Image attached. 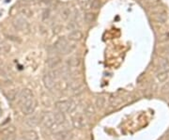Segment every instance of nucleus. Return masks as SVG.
<instances>
[{
    "label": "nucleus",
    "mask_w": 169,
    "mask_h": 140,
    "mask_svg": "<svg viewBox=\"0 0 169 140\" xmlns=\"http://www.w3.org/2000/svg\"><path fill=\"white\" fill-rule=\"evenodd\" d=\"M20 104V109L25 115H31L36 109V100L32 91L28 88L21 90L17 96Z\"/></svg>",
    "instance_id": "1"
},
{
    "label": "nucleus",
    "mask_w": 169,
    "mask_h": 140,
    "mask_svg": "<svg viewBox=\"0 0 169 140\" xmlns=\"http://www.w3.org/2000/svg\"><path fill=\"white\" fill-rule=\"evenodd\" d=\"M54 48L58 55H68L76 49V45L74 43H70L66 38H60L55 43Z\"/></svg>",
    "instance_id": "2"
},
{
    "label": "nucleus",
    "mask_w": 169,
    "mask_h": 140,
    "mask_svg": "<svg viewBox=\"0 0 169 140\" xmlns=\"http://www.w3.org/2000/svg\"><path fill=\"white\" fill-rule=\"evenodd\" d=\"M12 25L17 30H19L23 33H28L30 30V25H29L27 20L23 16H16L13 19Z\"/></svg>",
    "instance_id": "3"
},
{
    "label": "nucleus",
    "mask_w": 169,
    "mask_h": 140,
    "mask_svg": "<svg viewBox=\"0 0 169 140\" xmlns=\"http://www.w3.org/2000/svg\"><path fill=\"white\" fill-rule=\"evenodd\" d=\"M56 108L61 113H71L75 110L76 104L73 101H62L56 104Z\"/></svg>",
    "instance_id": "4"
},
{
    "label": "nucleus",
    "mask_w": 169,
    "mask_h": 140,
    "mask_svg": "<svg viewBox=\"0 0 169 140\" xmlns=\"http://www.w3.org/2000/svg\"><path fill=\"white\" fill-rule=\"evenodd\" d=\"M43 83L45 87H47L48 89H53L56 85V78L48 71L43 76Z\"/></svg>",
    "instance_id": "5"
},
{
    "label": "nucleus",
    "mask_w": 169,
    "mask_h": 140,
    "mask_svg": "<svg viewBox=\"0 0 169 140\" xmlns=\"http://www.w3.org/2000/svg\"><path fill=\"white\" fill-rule=\"evenodd\" d=\"M72 125L75 128H83L87 125V120L85 116L83 115H78L72 120Z\"/></svg>",
    "instance_id": "6"
},
{
    "label": "nucleus",
    "mask_w": 169,
    "mask_h": 140,
    "mask_svg": "<svg viewBox=\"0 0 169 140\" xmlns=\"http://www.w3.org/2000/svg\"><path fill=\"white\" fill-rule=\"evenodd\" d=\"M60 62L61 59L58 57V55H53V56H49V59L47 60V65L50 69H55L58 67Z\"/></svg>",
    "instance_id": "7"
},
{
    "label": "nucleus",
    "mask_w": 169,
    "mask_h": 140,
    "mask_svg": "<svg viewBox=\"0 0 169 140\" xmlns=\"http://www.w3.org/2000/svg\"><path fill=\"white\" fill-rule=\"evenodd\" d=\"M158 72H169V59L166 58L161 59L158 64Z\"/></svg>",
    "instance_id": "8"
},
{
    "label": "nucleus",
    "mask_w": 169,
    "mask_h": 140,
    "mask_svg": "<svg viewBox=\"0 0 169 140\" xmlns=\"http://www.w3.org/2000/svg\"><path fill=\"white\" fill-rule=\"evenodd\" d=\"M82 38H83V33L79 29L70 31V33H69V39L70 41L76 42V41H80Z\"/></svg>",
    "instance_id": "9"
},
{
    "label": "nucleus",
    "mask_w": 169,
    "mask_h": 140,
    "mask_svg": "<svg viewBox=\"0 0 169 140\" xmlns=\"http://www.w3.org/2000/svg\"><path fill=\"white\" fill-rule=\"evenodd\" d=\"M67 63L70 68H77L81 65V59L78 57H71L68 59Z\"/></svg>",
    "instance_id": "10"
},
{
    "label": "nucleus",
    "mask_w": 169,
    "mask_h": 140,
    "mask_svg": "<svg viewBox=\"0 0 169 140\" xmlns=\"http://www.w3.org/2000/svg\"><path fill=\"white\" fill-rule=\"evenodd\" d=\"M19 140H38V136L35 132L28 131V132H25L23 136H21Z\"/></svg>",
    "instance_id": "11"
},
{
    "label": "nucleus",
    "mask_w": 169,
    "mask_h": 140,
    "mask_svg": "<svg viewBox=\"0 0 169 140\" xmlns=\"http://www.w3.org/2000/svg\"><path fill=\"white\" fill-rule=\"evenodd\" d=\"M70 134L68 130H63L55 134V137L56 140H68L70 138Z\"/></svg>",
    "instance_id": "12"
},
{
    "label": "nucleus",
    "mask_w": 169,
    "mask_h": 140,
    "mask_svg": "<svg viewBox=\"0 0 169 140\" xmlns=\"http://www.w3.org/2000/svg\"><path fill=\"white\" fill-rule=\"evenodd\" d=\"M154 18H155L156 22H158L159 24H165L167 20V16L165 11H158L155 14Z\"/></svg>",
    "instance_id": "13"
},
{
    "label": "nucleus",
    "mask_w": 169,
    "mask_h": 140,
    "mask_svg": "<svg viewBox=\"0 0 169 140\" xmlns=\"http://www.w3.org/2000/svg\"><path fill=\"white\" fill-rule=\"evenodd\" d=\"M84 20H85L86 24L90 25V24L95 22V20H96V14L93 13V12H87L85 14V16H84Z\"/></svg>",
    "instance_id": "14"
},
{
    "label": "nucleus",
    "mask_w": 169,
    "mask_h": 140,
    "mask_svg": "<svg viewBox=\"0 0 169 140\" xmlns=\"http://www.w3.org/2000/svg\"><path fill=\"white\" fill-rule=\"evenodd\" d=\"M105 104H106V99H105V97L100 96V97L97 98V100H96V106H97L99 109H103V108L104 107Z\"/></svg>",
    "instance_id": "15"
},
{
    "label": "nucleus",
    "mask_w": 169,
    "mask_h": 140,
    "mask_svg": "<svg viewBox=\"0 0 169 140\" xmlns=\"http://www.w3.org/2000/svg\"><path fill=\"white\" fill-rule=\"evenodd\" d=\"M70 14H71V12H70V9L69 8H62L61 12H60V16H61V18H62L63 20L69 19L70 16Z\"/></svg>",
    "instance_id": "16"
},
{
    "label": "nucleus",
    "mask_w": 169,
    "mask_h": 140,
    "mask_svg": "<svg viewBox=\"0 0 169 140\" xmlns=\"http://www.w3.org/2000/svg\"><path fill=\"white\" fill-rule=\"evenodd\" d=\"M78 22L77 21H74V20H72L71 22H70L69 24H68V25H67V28H68V30L69 31H72V30H76V29H79L78 28Z\"/></svg>",
    "instance_id": "17"
},
{
    "label": "nucleus",
    "mask_w": 169,
    "mask_h": 140,
    "mask_svg": "<svg viewBox=\"0 0 169 140\" xmlns=\"http://www.w3.org/2000/svg\"><path fill=\"white\" fill-rule=\"evenodd\" d=\"M102 5H103V3H102L101 0H92L91 4H90V8L93 10H97V9H99L102 7Z\"/></svg>",
    "instance_id": "18"
},
{
    "label": "nucleus",
    "mask_w": 169,
    "mask_h": 140,
    "mask_svg": "<svg viewBox=\"0 0 169 140\" xmlns=\"http://www.w3.org/2000/svg\"><path fill=\"white\" fill-rule=\"evenodd\" d=\"M20 12L22 13V15H25L26 17H30L32 15V11L28 7H22L20 8Z\"/></svg>",
    "instance_id": "19"
},
{
    "label": "nucleus",
    "mask_w": 169,
    "mask_h": 140,
    "mask_svg": "<svg viewBox=\"0 0 169 140\" xmlns=\"http://www.w3.org/2000/svg\"><path fill=\"white\" fill-rule=\"evenodd\" d=\"M122 103V99L120 97H113L110 99V104L113 106H118Z\"/></svg>",
    "instance_id": "20"
},
{
    "label": "nucleus",
    "mask_w": 169,
    "mask_h": 140,
    "mask_svg": "<svg viewBox=\"0 0 169 140\" xmlns=\"http://www.w3.org/2000/svg\"><path fill=\"white\" fill-rule=\"evenodd\" d=\"M168 73H166V72H158L157 73V78L160 82H165L166 79H167V75Z\"/></svg>",
    "instance_id": "21"
},
{
    "label": "nucleus",
    "mask_w": 169,
    "mask_h": 140,
    "mask_svg": "<svg viewBox=\"0 0 169 140\" xmlns=\"http://www.w3.org/2000/svg\"><path fill=\"white\" fill-rule=\"evenodd\" d=\"M10 48L8 47V44H6L5 42H3L2 41H0V53L1 52H8Z\"/></svg>",
    "instance_id": "22"
},
{
    "label": "nucleus",
    "mask_w": 169,
    "mask_h": 140,
    "mask_svg": "<svg viewBox=\"0 0 169 140\" xmlns=\"http://www.w3.org/2000/svg\"><path fill=\"white\" fill-rule=\"evenodd\" d=\"M145 3L149 7H155L160 3V0H145Z\"/></svg>",
    "instance_id": "23"
},
{
    "label": "nucleus",
    "mask_w": 169,
    "mask_h": 140,
    "mask_svg": "<svg viewBox=\"0 0 169 140\" xmlns=\"http://www.w3.org/2000/svg\"><path fill=\"white\" fill-rule=\"evenodd\" d=\"M94 113V108L92 105H87V108H86V115H88V116H91L93 115Z\"/></svg>",
    "instance_id": "24"
},
{
    "label": "nucleus",
    "mask_w": 169,
    "mask_h": 140,
    "mask_svg": "<svg viewBox=\"0 0 169 140\" xmlns=\"http://www.w3.org/2000/svg\"><path fill=\"white\" fill-rule=\"evenodd\" d=\"M50 16H51L50 9H46V10H44V12H43V14H42V19H43L44 21H46V20H48V19L50 18Z\"/></svg>",
    "instance_id": "25"
},
{
    "label": "nucleus",
    "mask_w": 169,
    "mask_h": 140,
    "mask_svg": "<svg viewBox=\"0 0 169 140\" xmlns=\"http://www.w3.org/2000/svg\"><path fill=\"white\" fill-rule=\"evenodd\" d=\"M162 90H163L164 93H169V82L168 83H166V84L163 87Z\"/></svg>",
    "instance_id": "26"
},
{
    "label": "nucleus",
    "mask_w": 169,
    "mask_h": 140,
    "mask_svg": "<svg viewBox=\"0 0 169 140\" xmlns=\"http://www.w3.org/2000/svg\"><path fill=\"white\" fill-rule=\"evenodd\" d=\"M7 37H8V39L11 40V41H14V42H20L19 39H18V37L12 36V35H7Z\"/></svg>",
    "instance_id": "27"
},
{
    "label": "nucleus",
    "mask_w": 169,
    "mask_h": 140,
    "mask_svg": "<svg viewBox=\"0 0 169 140\" xmlns=\"http://www.w3.org/2000/svg\"><path fill=\"white\" fill-rule=\"evenodd\" d=\"M165 53H166V58L167 59H169V46L166 48V51H165Z\"/></svg>",
    "instance_id": "28"
},
{
    "label": "nucleus",
    "mask_w": 169,
    "mask_h": 140,
    "mask_svg": "<svg viewBox=\"0 0 169 140\" xmlns=\"http://www.w3.org/2000/svg\"><path fill=\"white\" fill-rule=\"evenodd\" d=\"M41 1H42V2H44V3H47V2H50L51 0H41Z\"/></svg>",
    "instance_id": "29"
},
{
    "label": "nucleus",
    "mask_w": 169,
    "mask_h": 140,
    "mask_svg": "<svg viewBox=\"0 0 169 140\" xmlns=\"http://www.w3.org/2000/svg\"><path fill=\"white\" fill-rule=\"evenodd\" d=\"M166 140H169V137H168V138H167V139H166Z\"/></svg>",
    "instance_id": "30"
}]
</instances>
